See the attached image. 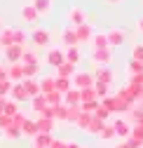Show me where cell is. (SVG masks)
<instances>
[{
	"instance_id": "cell-1",
	"label": "cell",
	"mask_w": 143,
	"mask_h": 148,
	"mask_svg": "<svg viewBox=\"0 0 143 148\" xmlns=\"http://www.w3.org/2000/svg\"><path fill=\"white\" fill-rule=\"evenodd\" d=\"M101 106H103L106 110H110V113H129V108L136 106V103L124 101V99L117 97V94H108L106 99H101Z\"/></svg>"
},
{
	"instance_id": "cell-2",
	"label": "cell",
	"mask_w": 143,
	"mask_h": 148,
	"mask_svg": "<svg viewBox=\"0 0 143 148\" xmlns=\"http://www.w3.org/2000/svg\"><path fill=\"white\" fill-rule=\"evenodd\" d=\"M70 82H73L75 89H84V87H94V85H96L94 75H92L89 71H75V75L70 78Z\"/></svg>"
},
{
	"instance_id": "cell-3",
	"label": "cell",
	"mask_w": 143,
	"mask_h": 148,
	"mask_svg": "<svg viewBox=\"0 0 143 148\" xmlns=\"http://www.w3.org/2000/svg\"><path fill=\"white\" fill-rule=\"evenodd\" d=\"M92 64L99 66V68L110 66V64H113V49H110V47H108V49H94V52H92Z\"/></svg>"
},
{
	"instance_id": "cell-4",
	"label": "cell",
	"mask_w": 143,
	"mask_h": 148,
	"mask_svg": "<svg viewBox=\"0 0 143 148\" xmlns=\"http://www.w3.org/2000/svg\"><path fill=\"white\" fill-rule=\"evenodd\" d=\"M106 35H108V47H110V49L122 47L124 40H127V33H124L122 28H110V31H106Z\"/></svg>"
},
{
	"instance_id": "cell-5",
	"label": "cell",
	"mask_w": 143,
	"mask_h": 148,
	"mask_svg": "<svg viewBox=\"0 0 143 148\" xmlns=\"http://www.w3.org/2000/svg\"><path fill=\"white\" fill-rule=\"evenodd\" d=\"M28 38L33 40V45H35V47H47V45H49V40H52V35H49V31H47V28H35V31L28 35Z\"/></svg>"
},
{
	"instance_id": "cell-6",
	"label": "cell",
	"mask_w": 143,
	"mask_h": 148,
	"mask_svg": "<svg viewBox=\"0 0 143 148\" xmlns=\"http://www.w3.org/2000/svg\"><path fill=\"white\" fill-rule=\"evenodd\" d=\"M113 127H115V134H117V139H122V141H127L129 139V134H131V125H129V120H122V118H117L115 122H110Z\"/></svg>"
},
{
	"instance_id": "cell-7",
	"label": "cell",
	"mask_w": 143,
	"mask_h": 148,
	"mask_svg": "<svg viewBox=\"0 0 143 148\" xmlns=\"http://www.w3.org/2000/svg\"><path fill=\"white\" fill-rule=\"evenodd\" d=\"M94 80L96 82H101V85H113V80H115V73L108 68V66H103V68H96V73H94Z\"/></svg>"
},
{
	"instance_id": "cell-8",
	"label": "cell",
	"mask_w": 143,
	"mask_h": 148,
	"mask_svg": "<svg viewBox=\"0 0 143 148\" xmlns=\"http://www.w3.org/2000/svg\"><path fill=\"white\" fill-rule=\"evenodd\" d=\"M66 16H68V24L73 26V28H75V26H82V24H87V16H84V12H82L80 7H70Z\"/></svg>"
},
{
	"instance_id": "cell-9",
	"label": "cell",
	"mask_w": 143,
	"mask_h": 148,
	"mask_svg": "<svg viewBox=\"0 0 143 148\" xmlns=\"http://www.w3.org/2000/svg\"><path fill=\"white\" fill-rule=\"evenodd\" d=\"M24 52H26V47H21V45H12V47L5 49V59H7L10 64H21Z\"/></svg>"
},
{
	"instance_id": "cell-10",
	"label": "cell",
	"mask_w": 143,
	"mask_h": 148,
	"mask_svg": "<svg viewBox=\"0 0 143 148\" xmlns=\"http://www.w3.org/2000/svg\"><path fill=\"white\" fill-rule=\"evenodd\" d=\"M63 61H66L63 49H49V52H47V64H49L52 68H59Z\"/></svg>"
},
{
	"instance_id": "cell-11",
	"label": "cell",
	"mask_w": 143,
	"mask_h": 148,
	"mask_svg": "<svg viewBox=\"0 0 143 148\" xmlns=\"http://www.w3.org/2000/svg\"><path fill=\"white\" fill-rule=\"evenodd\" d=\"M7 78H10L14 85L24 82V66H21V64H10V68H7Z\"/></svg>"
},
{
	"instance_id": "cell-12",
	"label": "cell",
	"mask_w": 143,
	"mask_h": 148,
	"mask_svg": "<svg viewBox=\"0 0 143 148\" xmlns=\"http://www.w3.org/2000/svg\"><path fill=\"white\" fill-rule=\"evenodd\" d=\"M75 35H78V42H89L92 40V35H94V28L89 26V24H82V26H75Z\"/></svg>"
},
{
	"instance_id": "cell-13",
	"label": "cell",
	"mask_w": 143,
	"mask_h": 148,
	"mask_svg": "<svg viewBox=\"0 0 143 148\" xmlns=\"http://www.w3.org/2000/svg\"><path fill=\"white\" fill-rule=\"evenodd\" d=\"M61 42H63L66 47H78V45H80L73 26H70V28H66V31H61Z\"/></svg>"
},
{
	"instance_id": "cell-14",
	"label": "cell",
	"mask_w": 143,
	"mask_h": 148,
	"mask_svg": "<svg viewBox=\"0 0 143 148\" xmlns=\"http://www.w3.org/2000/svg\"><path fill=\"white\" fill-rule=\"evenodd\" d=\"M106 125H108V122H101V120L92 113V115H89V122H87V129H84V132H87V134H96V136H99V132H101Z\"/></svg>"
},
{
	"instance_id": "cell-15",
	"label": "cell",
	"mask_w": 143,
	"mask_h": 148,
	"mask_svg": "<svg viewBox=\"0 0 143 148\" xmlns=\"http://www.w3.org/2000/svg\"><path fill=\"white\" fill-rule=\"evenodd\" d=\"M80 103H82V99H80V89L70 87L66 94H63V106H80Z\"/></svg>"
},
{
	"instance_id": "cell-16",
	"label": "cell",
	"mask_w": 143,
	"mask_h": 148,
	"mask_svg": "<svg viewBox=\"0 0 143 148\" xmlns=\"http://www.w3.org/2000/svg\"><path fill=\"white\" fill-rule=\"evenodd\" d=\"M21 134H24V136H28V139L38 136V134H40V129H38V122H35V120H31V118H26V122L21 125Z\"/></svg>"
},
{
	"instance_id": "cell-17",
	"label": "cell",
	"mask_w": 143,
	"mask_h": 148,
	"mask_svg": "<svg viewBox=\"0 0 143 148\" xmlns=\"http://www.w3.org/2000/svg\"><path fill=\"white\" fill-rule=\"evenodd\" d=\"M21 87L26 89L28 99H33V97H38V94H40V82H38V80H33V78H26V80L21 82Z\"/></svg>"
},
{
	"instance_id": "cell-18",
	"label": "cell",
	"mask_w": 143,
	"mask_h": 148,
	"mask_svg": "<svg viewBox=\"0 0 143 148\" xmlns=\"http://www.w3.org/2000/svg\"><path fill=\"white\" fill-rule=\"evenodd\" d=\"M21 19H24L26 24H35V21L40 19V14L35 12V7L28 3V5H24V7H21Z\"/></svg>"
},
{
	"instance_id": "cell-19",
	"label": "cell",
	"mask_w": 143,
	"mask_h": 148,
	"mask_svg": "<svg viewBox=\"0 0 143 148\" xmlns=\"http://www.w3.org/2000/svg\"><path fill=\"white\" fill-rule=\"evenodd\" d=\"M10 99H12V101H16V103H21V101H26V99H28V94H26V89L21 87V82H19V85H12Z\"/></svg>"
},
{
	"instance_id": "cell-20",
	"label": "cell",
	"mask_w": 143,
	"mask_h": 148,
	"mask_svg": "<svg viewBox=\"0 0 143 148\" xmlns=\"http://www.w3.org/2000/svg\"><path fill=\"white\" fill-rule=\"evenodd\" d=\"M14 45V38H12V28H0V49H7Z\"/></svg>"
},
{
	"instance_id": "cell-21",
	"label": "cell",
	"mask_w": 143,
	"mask_h": 148,
	"mask_svg": "<svg viewBox=\"0 0 143 148\" xmlns=\"http://www.w3.org/2000/svg\"><path fill=\"white\" fill-rule=\"evenodd\" d=\"M92 45H94V49H108V35H106L103 31L94 33L92 35Z\"/></svg>"
},
{
	"instance_id": "cell-22",
	"label": "cell",
	"mask_w": 143,
	"mask_h": 148,
	"mask_svg": "<svg viewBox=\"0 0 143 148\" xmlns=\"http://www.w3.org/2000/svg\"><path fill=\"white\" fill-rule=\"evenodd\" d=\"M63 54H66V61H68V64H73V66H78V64H80V59H82V54H80V49H78V47H66V49H63Z\"/></svg>"
},
{
	"instance_id": "cell-23",
	"label": "cell",
	"mask_w": 143,
	"mask_h": 148,
	"mask_svg": "<svg viewBox=\"0 0 143 148\" xmlns=\"http://www.w3.org/2000/svg\"><path fill=\"white\" fill-rule=\"evenodd\" d=\"M75 68H78V66L63 61V64L57 68V78H73V75H75Z\"/></svg>"
},
{
	"instance_id": "cell-24",
	"label": "cell",
	"mask_w": 143,
	"mask_h": 148,
	"mask_svg": "<svg viewBox=\"0 0 143 148\" xmlns=\"http://www.w3.org/2000/svg\"><path fill=\"white\" fill-rule=\"evenodd\" d=\"M35 122H38V129H40L42 134H54V127H57V122H54V120H47V118H38Z\"/></svg>"
},
{
	"instance_id": "cell-25",
	"label": "cell",
	"mask_w": 143,
	"mask_h": 148,
	"mask_svg": "<svg viewBox=\"0 0 143 148\" xmlns=\"http://www.w3.org/2000/svg\"><path fill=\"white\" fill-rule=\"evenodd\" d=\"M31 5L35 7V12H38L40 16H45V14L52 12V0H33Z\"/></svg>"
},
{
	"instance_id": "cell-26",
	"label": "cell",
	"mask_w": 143,
	"mask_h": 148,
	"mask_svg": "<svg viewBox=\"0 0 143 148\" xmlns=\"http://www.w3.org/2000/svg\"><path fill=\"white\" fill-rule=\"evenodd\" d=\"M73 87V82H70V78H57L54 75V89L59 92V94H66V92Z\"/></svg>"
},
{
	"instance_id": "cell-27",
	"label": "cell",
	"mask_w": 143,
	"mask_h": 148,
	"mask_svg": "<svg viewBox=\"0 0 143 148\" xmlns=\"http://www.w3.org/2000/svg\"><path fill=\"white\" fill-rule=\"evenodd\" d=\"M80 115H82V108H80V106H68V118H66V122H68V125H78Z\"/></svg>"
},
{
	"instance_id": "cell-28",
	"label": "cell",
	"mask_w": 143,
	"mask_h": 148,
	"mask_svg": "<svg viewBox=\"0 0 143 148\" xmlns=\"http://www.w3.org/2000/svg\"><path fill=\"white\" fill-rule=\"evenodd\" d=\"M52 139H54V134H38V136H33V146H40V148H49Z\"/></svg>"
},
{
	"instance_id": "cell-29",
	"label": "cell",
	"mask_w": 143,
	"mask_h": 148,
	"mask_svg": "<svg viewBox=\"0 0 143 148\" xmlns=\"http://www.w3.org/2000/svg\"><path fill=\"white\" fill-rule=\"evenodd\" d=\"M21 64H24V66H40L38 54H35L33 49H26V52H24V57H21Z\"/></svg>"
},
{
	"instance_id": "cell-30",
	"label": "cell",
	"mask_w": 143,
	"mask_h": 148,
	"mask_svg": "<svg viewBox=\"0 0 143 148\" xmlns=\"http://www.w3.org/2000/svg\"><path fill=\"white\" fill-rule=\"evenodd\" d=\"M143 118V106H131L129 108V125H138Z\"/></svg>"
},
{
	"instance_id": "cell-31",
	"label": "cell",
	"mask_w": 143,
	"mask_h": 148,
	"mask_svg": "<svg viewBox=\"0 0 143 148\" xmlns=\"http://www.w3.org/2000/svg\"><path fill=\"white\" fill-rule=\"evenodd\" d=\"M31 103H33V110H35V113H42V110L47 108V99H45V94L33 97V99H31Z\"/></svg>"
},
{
	"instance_id": "cell-32",
	"label": "cell",
	"mask_w": 143,
	"mask_h": 148,
	"mask_svg": "<svg viewBox=\"0 0 143 148\" xmlns=\"http://www.w3.org/2000/svg\"><path fill=\"white\" fill-rule=\"evenodd\" d=\"M49 92H54V78L52 75H45L40 80V94H49Z\"/></svg>"
},
{
	"instance_id": "cell-33",
	"label": "cell",
	"mask_w": 143,
	"mask_h": 148,
	"mask_svg": "<svg viewBox=\"0 0 143 148\" xmlns=\"http://www.w3.org/2000/svg\"><path fill=\"white\" fill-rule=\"evenodd\" d=\"M54 108V122H66V118H68V106H52Z\"/></svg>"
},
{
	"instance_id": "cell-34",
	"label": "cell",
	"mask_w": 143,
	"mask_h": 148,
	"mask_svg": "<svg viewBox=\"0 0 143 148\" xmlns=\"http://www.w3.org/2000/svg\"><path fill=\"white\" fill-rule=\"evenodd\" d=\"M12 38H14V45H21V47H26V40H28L26 31H21V28H12Z\"/></svg>"
},
{
	"instance_id": "cell-35",
	"label": "cell",
	"mask_w": 143,
	"mask_h": 148,
	"mask_svg": "<svg viewBox=\"0 0 143 148\" xmlns=\"http://www.w3.org/2000/svg\"><path fill=\"white\" fill-rule=\"evenodd\" d=\"M99 136H101L103 141H113V139H117V134H115V127L108 122V125H106V127L101 129V132H99Z\"/></svg>"
},
{
	"instance_id": "cell-36",
	"label": "cell",
	"mask_w": 143,
	"mask_h": 148,
	"mask_svg": "<svg viewBox=\"0 0 143 148\" xmlns=\"http://www.w3.org/2000/svg\"><path fill=\"white\" fill-rule=\"evenodd\" d=\"M45 99H47V106H61L63 103V94H59L57 89L49 92V94H45Z\"/></svg>"
},
{
	"instance_id": "cell-37",
	"label": "cell",
	"mask_w": 143,
	"mask_h": 148,
	"mask_svg": "<svg viewBox=\"0 0 143 148\" xmlns=\"http://www.w3.org/2000/svg\"><path fill=\"white\" fill-rule=\"evenodd\" d=\"M101 106V101L99 99H92V101H84V103H80V108H82V113H94V110Z\"/></svg>"
},
{
	"instance_id": "cell-38",
	"label": "cell",
	"mask_w": 143,
	"mask_h": 148,
	"mask_svg": "<svg viewBox=\"0 0 143 148\" xmlns=\"http://www.w3.org/2000/svg\"><path fill=\"white\" fill-rule=\"evenodd\" d=\"M129 139H134V141H138V143L143 146V127H141V125H131V134H129Z\"/></svg>"
},
{
	"instance_id": "cell-39",
	"label": "cell",
	"mask_w": 143,
	"mask_h": 148,
	"mask_svg": "<svg viewBox=\"0 0 143 148\" xmlns=\"http://www.w3.org/2000/svg\"><path fill=\"white\" fill-rule=\"evenodd\" d=\"M16 113H19V103H16V101H12V99H7L5 101V115H16Z\"/></svg>"
},
{
	"instance_id": "cell-40",
	"label": "cell",
	"mask_w": 143,
	"mask_h": 148,
	"mask_svg": "<svg viewBox=\"0 0 143 148\" xmlns=\"http://www.w3.org/2000/svg\"><path fill=\"white\" fill-rule=\"evenodd\" d=\"M80 99H82V103H84V101H92V99H96V92H94V87H84V89H80Z\"/></svg>"
},
{
	"instance_id": "cell-41",
	"label": "cell",
	"mask_w": 143,
	"mask_h": 148,
	"mask_svg": "<svg viewBox=\"0 0 143 148\" xmlns=\"http://www.w3.org/2000/svg\"><path fill=\"white\" fill-rule=\"evenodd\" d=\"M127 68H129V75H136V73H143V64H141V61H136V59H129Z\"/></svg>"
},
{
	"instance_id": "cell-42",
	"label": "cell",
	"mask_w": 143,
	"mask_h": 148,
	"mask_svg": "<svg viewBox=\"0 0 143 148\" xmlns=\"http://www.w3.org/2000/svg\"><path fill=\"white\" fill-rule=\"evenodd\" d=\"M94 115H96V118H99V120H101V122H108V120H110V115H113V113H110V110H106V108H103V106H99V108H96V110H94Z\"/></svg>"
},
{
	"instance_id": "cell-43",
	"label": "cell",
	"mask_w": 143,
	"mask_h": 148,
	"mask_svg": "<svg viewBox=\"0 0 143 148\" xmlns=\"http://www.w3.org/2000/svg\"><path fill=\"white\" fill-rule=\"evenodd\" d=\"M3 134H5L7 139H21V136H24V134H21V129H19V127H14V125H12V127H7Z\"/></svg>"
},
{
	"instance_id": "cell-44",
	"label": "cell",
	"mask_w": 143,
	"mask_h": 148,
	"mask_svg": "<svg viewBox=\"0 0 143 148\" xmlns=\"http://www.w3.org/2000/svg\"><path fill=\"white\" fill-rule=\"evenodd\" d=\"M12 85H14L12 80H0V97H5V99H7V97H10V92H12Z\"/></svg>"
},
{
	"instance_id": "cell-45",
	"label": "cell",
	"mask_w": 143,
	"mask_h": 148,
	"mask_svg": "<svg viewBox=\"0 0 143 148\" xmlns=\"http://www.w3.org/2000/svg\"><path fill=\"white\" fill-rule=\"evenodd\" d=\"M21 66H24V64H21ZM38 73H40V66H24V80H26V78H33V80H35Z\"/></svg>"
},
{
	"instance_id": "cell-46",
	"label": "cell",
	"mask_w": 143,
	"mask_h": 148,
	"mask_svg": "<svg viewBox=\"0 0 143 148\" xmlns=\"http://www.w3.org/2000/svg\"><path fill=\"white\" fill-rule=\"evenodd\" d=\"M94 92H96V99L101 101V99H106V97H108V85L96 82V85H94Z\"/></svg>"
},
{
	"instance_id": "cell-47",
	"label": "cell",
	"mask_w": 143,
	"mask_h": 148,
	"mask_svg": "<svg viewBox=\"0 0 143 148\" xmlns=\"http://www.w3.org/2000/svg\"><path fill=\"white\" fill-rule=\"evenodd\" d=\"M131 59H136V61L143 64V45H134V49H131Z\"/></svg>"
},
{
	"instance_id": "cell-48",
	"label": "cell",
	"mask_w": 143,
	"mask_h": 148,
	"mask_svg": "<svg viewBox=\"0 0 143 148\" xmlns=\"http://www.w3.org/2000/svg\"><path fill=\"white\" fill-rule=\"evenodd\" d=\"M24 122H26V115L21 113V110H19L16 115H12V125H14V127H19V129H21V125H24Z\"/></svg>"
},
{
	"instance_id": "cell-49",
	"label": "cell",
	"mask_w": 143,
	"mask_h": 148,
	"mask_svg": "<svg viewBox=\"0 0 143 148\" xmlns=\"http://www.w3.org/2000/svg\"><path fill=\"white\" fill-rule=\"evenodd\" d=\"M115 148H141V143H138V141H134V139H127V141L117 143Z\"/></svg>"
},
{
	"instance_id": "cell-50",
	"label": "cell",
	"mask_w": 143,
	"mask_h": 148,
	"mask_svg": "<svg viewBox=\"0 0 143 148\" xmlns=\"http://www.w3.org/2000/svg\"><path fill=\"white\" fill-rule=\"evenodd\" d=\"M129 85L143 87V73H136V75H129Z\"/></svg>"
},
{
	"instance_id": "cell-51",
	"label": "cell",
	"mask_w": 143,
	"mask_h": 148,
	"mask_svg": "<svg viewBox=\"0 0 143 148\" xmlns=\"http://www.w3.org/2000/svg\"><path fill=\"white\" fill-rule=\"evenodd\" d=\"M7 127H12V118L3 113V115H0V129H3V132H5V129H7Z\"/></svg>"
},
{
	"instance_id": "cell-52",
	"label": "cell",
	"mask_w": 143,
	"mask_h": 148,
	"mask_svg": "<svg viewBox=\"0 0 143 148\" xmlns=\"http://www.w3.org/2000/svg\"><path fill=\"white\" fill-rule=\"evenodd\" d=\"M40 118H47V120H54V108H52V106H47V108L42 110V113H40Z\"/></svg>"
},
{
	"instance_id": "cell-53",
	"label": "cell",
	"mask_w": 143,
	"mask_h": 148,
	"mask_svg": "<svg viewBox=\"0 0 143 148\" xmlns=\"http://www.w3.org/2000/svg\"><path fill=\"white\" fill-rule=\"evenodd\" d=\"M49 148H66V141H63V139H52Z\"/></svg>"
},
{
	"instance_id": "cell-54",
	"label": "cell",
	"mask_w": 143,
	"mask_h": 148,
	"mask_svg": "<svg viewBox=\"0 0 143 148\" xmlns=\"http://www.w3.org/2000/svg\"><path fill=\"white\" fill-rule=\"evenodd\" d=\"M0 80H10V78H7V68H5V66H0Z\"/></svg>"
},
{
	"instance_id": "cell-55",
	"label": "cell",
	"mask_w": 143,
	"mask_h": 148,
	"mask_svg": "<svg viewBox=\"0 0 143 148\" xmlns=\"http://www.w3.org/2000/svg\"><path fill=\"white\" fill-rule=\"evenodd\" d=\"M66 148H82L78 141H66Z\"/></svg>"
},
{
	"instance_id": "cell-56",
	"label": "cell",
	"mask_w": 143,
	"mask_h": 148,
	"mask_svg": "<svg viewBox=\"0 0 143 148\" xmlns=\"http://www.w3.org/2000/svg\"><path fill=\"white\" fill-rule=\"evenodd\" d=\"M5 101H7L5 97H0V115H3V113H5Z\"/></svg>"
},
{
	"instance_id": "cell-57",
	"label": "cell",
	"mask_w": 143,
	"mask_h": 148,
	"mask_svg": "<svg viewBox=\"0 0 143 148\" xmlns=\"http://www.w3.org/2000/svg\"><path fill=\"white\" fill-rule=\"evenodd\" d=\"M136 28H138V31H141V33H143V16H141V19H138V21H136Z\"/></svg>"
},
{
	"instance_id": "cell-58",
	"label": "cell",
	"mask_w": 143,
	"mask_h": 148,
	"mask_svg": "<svg viewBox=\"0 0 143 148\" xmlns=\"http://www.w3.org/2000/svg\"><path fill=\"white\" fill-rule=\"evenodd\" d=\"M103 3H108V5H117V3H122V0H103Z\"/></svg>"
},
{
	"instance_id": "cell-59",
	"label": "cell",
	"mask_w": 143,
	"mask_h": 148,
	"mask_svg": "<svg viewBox=\"0 0 143 148\" xmlns=\"http://www.w3.org/2000/svg\"><path fill=\"white\" fill-rule=\"evenodd\" d=\"M138 125H141V127H143V118H141V122H138Z\"/></svg>"
},
{
	"instance_id": "cell-60",
	"label": "cell",
	"mask_w": 143,
	"mask_h": 148,
	"mask_svg": "<svg viewBox=\"0 0 143 148\" xmlns=\"http://www.w3.org/2000/svg\"><path fill=\"white\" fill-rule=\"evenodd\" d=\"M0 26H3V16H0Z\"/></svg>"
},
{
	"instance_id": "cell-61",
	"label": "cell",
	"mask_w": 143,
	"mask_h": 148,
	"mask_svg": "<svg viewBox=\"0 0 143 148\" xmlns=\"http://www.w3.org/2000/svg\"><path fill=\"white\" fill-rule=\"evenodd\" d=\"M31 148H40V146H31Z\"/></svg>"
},
{
	"instance_id": "cell-62",
	"label": "cell",
	"mask_w": 143,
	"mask_h": 148,
	"mask_svg": "<svg viewBox=\"0 0 143 148\" xmlns=\"http://www.w3.org/2000/svg\"><path fill=\"white\" fill-rule=\"evenodd\" d=\"M0 132H3V129H0Z\"/></svg>"
}]
</instances>
